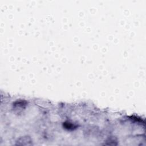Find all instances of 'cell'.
I'll list each match as a JSON object with an SVG mask.
<instances>
[{"instance_id": "1", "label": "cell", "mask_w": 146, "mask_h": 146, "mask_svg": "<svg viewBox=\"0 0 146 146\" xmlns=\"http://www.w3.org/2000/svg\"><path fill=\"white\" fill-rule=\"evenodd\" d=\"M17 145H30L32 144V141L30 137L23 136L19 138L17 141Z\"/></svg>"}]
</instances>
